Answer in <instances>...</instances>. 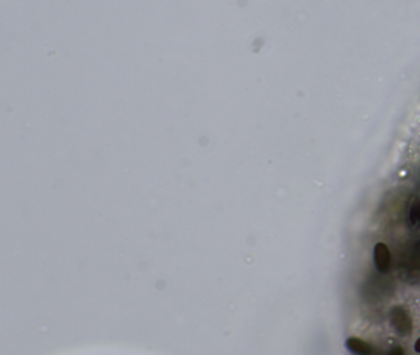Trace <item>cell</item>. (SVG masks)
<instances>
[{"instance_id": "cell-1", "label": "cell", "mask_w": 420, "mask_h": 355, "mask_svg": "<svg viewBox=\"0 0 420 355\" xmlns=\"http://www.w3.org/2000/svg\"><path fill=\"white\" fill-rule=\"evenodd\" d=\"M375 262L381 271H384L389 264V251L386 245L380 244L375 249Z\"/></svg>"}]
</instances>
